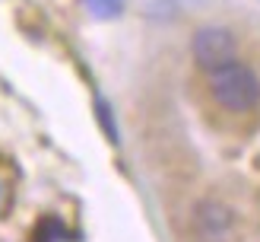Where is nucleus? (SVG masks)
I'll return each instance as SVG.
<instances>
[{
    "mask_svg": "<svg viewBox=\"0 0 260 242\" xmlns=\"http://www.w3.org/2000/svg\"><path fill=\"white\" fill-rule=\"evenodd\" d=\"M210 93L229 112H251L260 105V80L248 64L229 61L210 70Z\"/></svg>",
    "mask_w": 260,
    "mask_h": 242,
    "instance_id": "f257e3e1",
    "label": "nucleus"
},
{
    "mask_svg": "<svg viewBox=\"0 0 260 242\" xmlns=\"http://www.w3.org/2000/svg\"><path fill=\"white\" fill-rule=\"evenodd\" d=\"M190 51H193V61L210 73L229 61H235V35L222 25H203L200 32H193Z\"/></svg>",
    "mask_w": 260,
    "mask_h": 242,
    "instance_id": "f03ea898",
    "label": "nucleus"
},
{
    "mask_svg": "<svg viewBox=\"0 0 260 242\" xmlns=\"http://www.w3.org/2000/svg\"><path fill=\"white\" fill-rule=\"evenodd\" d=\"M197 233L203 242H225L232 233V210L219 201H203L197 207Z\"/></svg>",
    "mask_w": 260,
    "mask_h": 242,
    "instance_id": "7ed1b4c3",
    "label": "nucleus"
},
{
    "mask_svg": "<svg viewBox=\"0 0 260 242\" xmlns=\"http://www.w3.org/2000/svg\"><path fill=\"white\" fill-rule=\"evenodd\" d=\"M83 4H86V10L92 13V16H99V19H114V16L124 10V0H83Z\"/></svg>",
    "mask_w": 260,
    "mask_h": 242,
    "instance_id": "20e7f679",
    "label": "nucleus"
},
{
    "mask_svg": "<svg viewBox=\"0 0 260 242\" xmlns=\"http://www.w3.org/2000/svg\"><path fill=\"white\" fill-rule=\"evenodd\" d=\"M95 109H99V121H102V127H105V134L114 140V144H118L121 137H118V127H114V121H111V109H108V102H102V99H99V102H95Z\"/></svg>",
    "mask_w": 260,
    "mask_h": 242,
    "instance_id": "39448f33",
    "label": "nucleus"
}]
</instances>
